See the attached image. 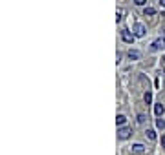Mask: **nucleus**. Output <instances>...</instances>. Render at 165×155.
<instances>
[{
  "label": "nucleus",
  "instance_id": "1",
  "mask_svg": "<svg viewBox=\"0 0 165 155\" xmlns=\"http://www.w3.org/2000/svg\"><path fill=\"white\" fill-rule=\"evenodd\" d=\"M145 33H147V29H145V26L143 24H134V27H132V35L136 37V38H141V37H145Z\"/></svg>",
  "mask_w": 165,
  "mask_h": 155
},
{
  "label": "nucleus",
  "instance_id": "2",
  "mask_svg": "<svg viewBox=\"0 0 165 155\" xmlns=\"http://www.w3.org/2000/svg\"><path fill=\"white\" fill-rule=\"evenodd\" d=\"M151 49H152V51H162V49H165V38L163 37L156 38V40L151 44Z\"/></svg>",
  "mask_w": 165,
  "mask_h": 155
},
{
  "label": "nucleus",
  "instance_id": "3",
  "mask_svg": "<svg viewBox=\"0 0 165 155\" xmlns=\"http://www.w3.org/2000/svg\"><path fill=\"white\" fill-rule=\"evenodd\" d=\"M130 133H132V130H130V128H127V126H123V128H119V130H118V139L125 141V139H129V137H130Z\"/></svg>",
  "mask_w": 165,
  "mask_h": 155
},
{
  "label": "nucleus",
  "instance_id": "4",
  "mask_svg": "<svg viewBox=\"0 0 165 155\" xmlns=\"http://www.w3.org/2000/svg\"><path fill=\"white\" fill-rule=\"evenodd\" d=\"M121 38H123V42H127V44H132L136 37H134V35H132L129 29H123V31H121Z\"/></svg>",
  "mask_w": 165,
  "mask_h": 155
},
{
  "label": "nucleus",
  "instance_id": "5",
  "mask_svg": "<svg viewBox=\"0 0 165 155\" xmlns=\"http://www.w3.org/2000/svg\"><path fill=\"white\" fill-rule=\"evenodd\" d=\"M132 153L143 155V153H145V146H143L141 143H136V144H132Z\"/></svg>",
  "mask_w": 165,
  "mask_h": 155
},
{
  "label": "nucleus",
  "instance_id": "6",
  "mask_svg": "<svg viewBox=\"0 0 165 155\" xmlns=\"http://www.w3.org/2000/svg\"><path fill=\"white\" fill-rule=\"evenodd\" d=\"M154 113H156V117H158V119H162V115L165 113V106L162 104V102L154 106Z\"/></svg>",
  "mask_w": 165,
  "mask_h": 155
},
{
  "label": "nucleus",
  "instance_id": "7",
  "mask_svg": "<svg viewBox=\"0 0 165 155\" xmlns=\"http://www.w3.org/2000/svg\"><path fill=\"white\" fill-rule=\"evenodd\" d=\"M127 57H129V58H130V60H138V58H140V57H141V53H140V51H138V49H130V51H129V53H127Z\"/></svg>",
  "mask_w": 165,
  "mask_h": 155
},
{
  "label": "nucleus",
  "instance_id": "8",
  "mask_svg": "<svg viewBox=\"0 0 165 155\" xmlns=\"http://www.w3.org/2000/svg\"><path fill=\"white\" fill-rule=\"evenodd\" d=\"M125 122H127V117H125L123 113H119V115H116V124H118L119 128H123V126H125Z\"/></svg>",
  "mask_w": 165,
  "mask_h": 155
},
{
  "label": "nucleus",
  "instance_id": "9",
  "mask_svg": "<svg viewBox=\"0 0 165 155\" xmlns=\"http://www.w3.org/2000/svg\"><path fill=\"white\" fill-rule=\"evenodd\" d=\"M145 16H152V15H156V9L154 7H145Z\"/></svg>",
  "mask_w": 165,
  "mask_h": 155
},
{
  "label": "nucleus",
  "instance_id": "10",
  "mask_svg": "<svg viewBox=\"0 0 165 155\" xmlns=\"http://www.w3.org/2000/svg\"><path fill=\"white\" fill-rule=\"evenodd\" d=\"M143 100H145L147 104H151V102H152V93H151V91H145V95H143Z\"/></svg>",
  "mask_w": 165,
  "mask_h": 155
},
{
  "label": "nucleus",
  "instance_id": "11",
  "mask_svg": "<svg viewBox=\"0 0 165 155\" xmlns=\"http://www.w3.org/2000/svg\"><path fill=\"white\" fill-rule=\"evenodd\" d=\"M145 135H147L151 141H154V139H156V132H154V130H147V132H145Z\"/></svg>",
  "mask_w": 165,
  "mask_h": 155
},
{
  "label": "nucleus",
  "instance_id": "12",
  "mask_svg": "<svg viewBox=\"0 0 165 155\" xmlns=\"http://www.w3.org/2000/svg\"><path fill=\"white\" fill-rule=\"evenodd\" d=\"M156 126H158L160 130H163V128H165V121H163V119H156Z\"/></svg>",
  "mask_w": 165,
  "mask_h": 155
},
{
  "label": "nucleus",
  "instance_id": "13",
  "mask_svg": "<svg viewBox=\"0 0 165 155\" xmlns=\"http://www.w3.org/2000/svg\"><path fill=\"white\" fill-rule=\"evenodd\" d=\"M145 119H147V117H145L143 113H140V115H138V122H140V124H143V122H145Z\"/></svg>",
  "mask_w": 165,
  "mask_h": 155
},
{
  "label": "nucleus",
  "instance_id": "14",
  "mask_svg": "<svg viewBox=\"0 0 165 155\" xmlns=\"http://www.w3.org/2000/svg\"><path fill=\"white\" fill-rule=\"evenodd\" d=\"M136 5H145V0H134Z\"/></svg>",
  "mask_w": 165,
  "mask_h": 155
},
{
  "label": "nucleus",
  "instance_id": "15",
  "mask_svg": "<svg viewBox=\"0 0 165 155\" xmlns=\"http://www.w3.org/2000/svg\"><path fill=\"white\" fill-rule=\"evenodd\" d=\"M116 60H118V64L121 62V53H119V51H118V55H116Z\"/></svg>",
  "mask_w": 165,
  "mask_h": 155
},
{
  "label": "nucleus",
  "instance_id": "16",
  "mask_svg": "<svg viewBox=\"0 0 165 155\" xmlns=\"http://www.w3.org/2000/svg\"><path fill=\"white\" fill-rule=\"evenodd\" d=\"M162 146H163V148H165V135H163V137H162Z\"/></svg>",
  "mask_w": 165,
  "mask_h": 155
},
{
  "label": "nucleus",
  "instance_id": "17",
  "mask_svg": "<svg viewBox=\"0 0 165 155\" xmlns=\"http://www.w3.org/2000/svg\"><path fill=\"white\" fill-rule=\"evenodd\" d=\"M160 4H162V5H163V7H165V0H162V2H160Z\"/></svg>",
  "mask_w": 165,
  "mask_h": 155
},
{
  "label": "nucleus",
  "instance_id": "18",
  "mask_svg": "<svg viewBox=\"0 0 165 155\" xmlns=\"http://www.w3.org/2000/svg\"><path fill=\"white\" fill-rule=\"evenodd\" d=\"M163 62H165V57H163Z\"/></svg>",
  "mask_w": 165,
  "mask_h": 155
}]
</instances>
